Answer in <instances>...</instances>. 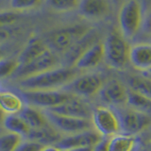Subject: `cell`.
Instances as JSON below:
<instances>
[{"label": "cell", "instance_id": "35", "mask_svg": "<svg viewBox=\"0 0 151 151\" xmlns=\"http://www.w3.org/2000/svg\"><path fill=\"white\" fill-rule=\"evenodd\" d=\"M6 113L4 112L2 110V108L0 107V132L4 129V121H5V117H6Z\"/></svg>", "mask_w": 151, "mask_h": 151}, {"label": "cell", "instance_id": "38", "mask_svg": "<svg viewBox=\"0 0 151 151\" xmlns=\"http://www.w3.org/2000/svg\"><path fill=\"white\" fill-rule=\"evenodd\" d=\"M3 57H4V52H3V50L0 49V60L3 59Z\"/></svg>", "mask_w": 151, "mask_h": 151}, {"label": "cell", "instance_id": "34", "mask_svg": "<svg viewBox=\"0 0 151 151\" xmlns=\"http://www.w3.org/2000/svg\"><path fill=\"white\" fill-rule=\"evenodd\" d=\"M9 36H11V32H9L5 27H0V41L7 40Z\"/></svg>", "mask_w": 151, "mask_h": 151}, {"label": "cell", "instance_id": "40", "mask_svg": "<svg viewBox=\"0 0 151 151\" xmlns=\"http://www.w3.org/2000/svg\"><path fill=\"white\" fill-rule=\"evenodd\" d=\"M150 151H151V144H150Z\"/></svg>", "mask_w": 151, "mask_h": 151}, {"label": "cell", "instance_id": "14", "mask_svg": "<svg viewBox=\"0 0 151 151\" xmlns=\"http://www.w3.org/2000/svg\"><path fill=\"white\" fill-rule=\"evenodd\" d=\"M78 12L87 20H101L111 12L109 0H80Z\"/></svg>", "mask_w": 151, "mask_h": 151}, {"label": "cell", "instance_id": "30", "mask_svg": "<svg viewBox=\"0 0 151 151\" xmlns=\"http://www.w3.org/2000/svg\"><path fill=\"white\" fill-rule=\"evenodd\" d=\"M19 13L13 9H2L0 11V27L11 26L18 21Z\"/></svg>", "mask_w": 151, "mask_h": 151}, {"label": "cell", "instance_id": "21", "mask_svg": "<svg viewBox=\"0 0 151 151\" xmlns=\"http://www.w3.org/2000/svg\"><path fill=\"white\" fill-rule=\"evenodd\" d=\"M19 115L23 118V120L26 122L30 129H40L49 124L45 112H42L38 108L28 105L25 106Z\"/></svg>", "mask_w": 151, "mask_h": 151}, {"label": "cell", "instance_id": "9", "mask_svg": "<svg viewBox=\"0 0 151 151\" xmlns=\"http://www.w3.org/2000/svg\"><path fill=\"white\" fill-rule=\"evenodd\" d=\"M59 63L60 60L58 56L54 51L48 48L45 53H42L37 59L33 60L27 64L18 66L13 76H15L18 78L25 79L32 76L45 72L47 70L59 67Z\"/></svg>", "mask_w": 151, "mask_h": 151}, {"label": "cell", "instance_id": "2", "mask_svg": "<svg viewBox=\"0 0 151 151\" xmlns=\"http://www.w3.org/2000/svg\"><path fill=\"white\" fill-rule=\"evenodd\" d=\"M103 48L104 60L110 67L122 70L129 63L131 46L120 31L112 30L109 33L103 42Z\"/></svg>", "mask_w": 151, "mask_h": 151}, {"label": "cell", "instance_id": "8", "mask_svg": "<svg viewBox=\"0 0 151 151\" xmlns=\"http://www.w3.org/2000/svg\"><path fill=\"white\" fill-rule=\"evenodd\" d=\"M92 123L94 130L102 137H110L119 133L120 123L114 110L107 107H97L93 111Z\"/></svg>", "mask_w": 151, "mask_h": 151}, {"label": "cell", "instance_id": "18", "mask_svg": "<svg viewBox=\"0 0 151 151\" xmlns=\"http://www.w3.org/2000/svg\"><path fill=\"white\" fill-rule=\"evenodd\" d=\"M47 49H48V46L42 42V40L38 37L32 36L28 39L26 45L22 49L21 53L19 54L17 59L19 66L27 64L33 60L37 59L42 53H45Z\"/></svg>", "mask_w": 151, "mask_h": 151}, {"label": "cell", "instance_id": "32", "mask_svg": "<svg viewBox=\"0 0 151 151\" xmlns=\"http://www.w3.org/2000/svg\"><path fill=\"white\" fill-rule=\"evenodd\" d=\"M109 139L107 137L103 138L93 146V151H109Z\"/></svg>", "mask_w": 151, "mask_h": 151}, {"label": "cell", "instance_id": "33", "mask_svg": "<svg viewBox=\"0 0 151 151\" xmlns=\"http://www.w3.org/2000/svg\"><path fill=\"white\" fill-rule=\"evenodd\" d=\"M143 28L145 33H147L148 35L151 36V9L147 12V14L145 16Z\"/></svg>", "mask_w": 151, "mask_h": 151}, {"label": "cell", "instance_id": "37", "mask_svg": "<svg viewBox=\"0 0 151 151\" xmlns=\"http://www.w3.org/2000/svg\"><path fill=\"white\" fill-rule=\"evenodd\" d=\"M42 151H61V150L57 147L56 145H47V146H45V147L42 149Z\"/></svg>", "mask_w": 151, "mask_h": 151}, {"label": "cell", "instance_id": "29", "mask_svg": "<svg viewBox=\"0 0 151 151\" xmlns=\"http://www.w3.org/2000/svg\"><path fill=\"white\" fill-rule=\"evenodd\" d=\"M19 63L17 60L1 59L0 60V78H6L13 76L17 70Z\"/></svg>", "mask_w": 151, "mask_h": 151}, {"label": "cell", "instance_id": "41", "mask_svg": "<svg viewBox=\"0 0 151 151\" xmlns=\"http://www.w3.org/2000/svg\"><path fill=\"white\" fill-rule=\"evenodd\" d=\"M150 78H151V77H150Z\"/></svg>", "mask_w": 151, "mask_h": 151}, {"label": "cell", "instance_id": "24", "mask_svg": "<svg viewBox=\"0 0 151 151\" xmlns=\"http://www.w3.org/2000/svg\"><path fill=\"white\" fill-rule=\"evenodd\" d=\"M127 105L136 111L151 114V100L138 92L129 90L127 93Z\"/></svg>", "mask_w": 151, "mask_h": 151}, {"label": "cell", "instance_id": "23", "mask_svg": "<svg viewBox=\"0 0 151 151\" xmlns=\"http://www.w3.org/2000/svg\"><path fill=\"white\" fill-rule=\"evenodd\" d=\"M4 129L8 132L27 137L30 129L19 114H7L4 121Z\"/></svg>", "mask_w": 151, "mask_h": 151}, {"label": "cell", "instance_id": "36", "mask_svg": "<svg viewBox=\"0 0 151 151\" xmlns=\"http://www.w3.org/2000/svg\"><path fill=\"white\" fill-rule=\"evenodd\" d=\"M68 151H93V146H82V147L73 148Z\"/></svg>", "mask_w": 151, "mask_h": 151}, {"label": "cell", "instance_id": "11", "mask_svg": "<svg viewBox=\"0 0 151 151\" xmlns=\"http://www.w3.org/2000/svg\"><path fill=\"white\" fill-rule=\"evenodd\" d=\"M127 93L129 90L127 89L124 83L118 79H111L104 83L98 93L102 102L115 108L127 105Z\"/></svg>", "mask_w": 151, "mask_h": 151}, {"label": "cell", "instance_id": "28", "mask_svg": "<svg viewBox=\"0 0 151 151\" xmlns=\"http://www.w3.org/2000/svg\"><path fill=\"white\" fill-rule=\"evenodd\" d=\"M42 3V0H9V6L15 12H25L36 9Z\"/></svg>", "mask_w": 151, "mask_h": 151}, {"label": "cell", "instance_id": "12", "mask_svg": "<svg viewBox=\"0 0 151 151\" xmlns=\"http://www.w3.org/2000/svg\"><path fill=\"white\" fill-rule=\"evenodd\" d=\"M102 138L103 137L96 130L88 129L63 137L56 146L61 151H68L70 149L82 147V146H93Z\"/></svg>", "mask_w": 151, "mask_h": 151}, {"label": "cell", "instance_id": "3", "mask_svg": "<svg viewBox=\"0 0 151 151\" xmlns=\"http://www.w3.org/2000/svg\"><path fill=\"white\" fill-rule=\"evenodd\" d=\"M143 6L139 0H127L122 4L118 12V26L125 39L134 38L143 28Z\"/></svg>", "mask_w": 151, "mask_h": 151}, {"label": "cell", "instance_id": "26", "mask_svg": "<svg viewBox=\"0 0 151 151\" xmlns=\"http://www.w3.org/2000/svg\"><path fill=\"white\" fill-rule=\"evenodd\" d=\"M23 137L12 133L7 132L0 135V151H15L17 147L22 143Z\"/></svg>", "mask_w": 151, "mask_h": 151}, {"label": "cell", "instance_id": "22", "mask_svg": "<svg viewBox=\"0 0 151 151\" xmlns=\"http://www.w3.org/2000/svg\"><path fill=\"white\" fill-rule=\"evenodd\" d=\"M135 138L132 135L117 133L109 139V151H134Z\"/></svg>", "mask_w": 151, "mask_h": 151}, {"label": "cell", "instance_id": "19", "mask_svg": "<svg viewBox=\"0 0 151 151\" xmlns=\"http://www.w3.org/2000/svg\"><path fill=\"white\" fill-rule=\"evenodd\" d=\"M96 39H97L96 33L93 31L92 29H90L89 32H87L82 38H80L66 53H64V60L66 61V63L68 65L74 66L76 60L79 58L80 55L85 50H87L91 45L98 42Z\"/></svg>", "mask_w": 151, "mask_h": 151}, {"label": "cell", "instance_id": "6", "mask_svg": "<svg viewBox=\"0 0 151 151\" xmlns=\"http://www.w3.org/2000/svg\"><path fill=\"white\" fill-rule=\"evenodd\" d=\"M73 96L64 91H24L22 98L28 106L50 110L66 102Z\"/></svg>", "mask_w": 151, "mask_h": 151}, {"label": "cell", "instance_id": "10", "mask_svg": "<svg viewBox=\"0 0 151 151\" xmlns=\"http://www.w3.org/2000/svg\"><path fill=\"white\" fill-rule=\"evenodd\" d=\"M45 114L48 122L56 129L70 135L92 129L93 127V123L89 119L60 115L49 111H45Z\"/></svg>", "mask_w": 151, "mask_h": 151}, {"label": "cell", "instance_id": "17", "mask_svg": "<svg viewBox=\"0 0 151 151\" xmlns=\"http://www.w3.org/2000/svg\"><path fill=\"white\" fill-rule=\"evenodd\" d=\"M27 140L36 142L45 146L56 145L61 140V135L58 129L52 126L50 123L40 129H30L27 136Z\"/></svg>", "mask_w": 151, "mask_h": 151}, {"label": "cell", "instance_id": "39", "mask_svg": "<svg viewBox=\"0 0 151 151\" xmlns=\"http://www.w3.org/2000/svg\"><path fill=\"white\" fill-rule=\"evenodd\" d=\"M112 1L114 2V3H119V2H121V1H122V0H112Z\"/></svg>", "mask_w": 151, "mask_h": 151}, {"label": "cell", "instance_id": "15", "mask_svg": "<svg viewBox=\"0 0 151 151\" xmlns=\"http://www.w3.org/2000/svg\"><path fill=\"white\" fill-rule=\"evenodd\" d=\"M104 60L103 42H96L85 50L76 60L74 68L78 70H88L96 67Z\"/></svg>", "mask_w": 151, "mask_h": 151}, {"label": "cell", "instance_id": "5", "mask_svg": "<svg viewBox=\"0 0 151 151\" xmlns=\"http://www.w3.org/2000/svg\"><path fill=\"white\" fill-rule=\"evenodd\" d=\"M115 112L120 123L122 133L134 135L145 130L151 125V115L129 107H118Z\"/></svg>", "mask_w": 151, "mask_h": 151}, {"label": "cell", "instance_id": "25", "mask_svg": "<svg viewBox=\"0 0 151 151\" xmlns=\"http://www.w3.org/2000/svg\"><path fill=\"white\" fill-rule=\"evenodd\" d=\"M130 90L142 93L151 100V78L145 76H132L127 80Z\"/></svg>", "mask_w": 151, "mask_h": 151}, {"label": "cell", "instance_id": "20", "mask_svg": "<svg viewBox=\"0 0 151 151\" xmlns=\"http://www.w3.org/2000/svg\"><path fill=\"white\" fill-rule=\"evenodd\" d=\"M0 107L6 114H19L25 107V101L15 93L4 91L0 92Z\"/></svg>", "mask_w": 151, "mask_h": 151}, {"label": "cell", "instance_id": "31", "mask_svg": "<svg viewBox=\"0 0 151 151\" xmlns=\"http://www.w3.org/2000/svg\"><path fill=\"white\" fill-rule=\"evenodd\" d=\"M45 145L39 143L27 140L26 142H22L15 151H42Z\"/></svg>", "mask_w": 151, "mask_h": 151}, {"label": "cell", "instance_id": "4", "mask_svg": "<svg viewBox=\"0 0 151 151\" xmlns=\"http://www.w3.org/2000/svg\"><path fill=\"white\" fill-rule=\"evenodd\" d=\"M89 31L90 28L83 25H75L56 29L47 36L48 48L57 53L64 54Z\"/></svg>", "mask_w": 151, "mask_h": 151}, {"label": "cell", "instance_id": "1", "mask_svg": "<svg viewBox=\"0 0 151 151\" xmlns=\"http://www.w3.org/2000/svg\"><path fill=\"white\" fill-rule=\"evenodd\" d=\"M76 68L56 67L45 72L21 79L20 85L25 91H52L63 88L76 78Z\"/></svg>", "mask_w": 151, "mask_h": 151}, {"label": "cell", "instance_id": "16", "mask_svg": "<svg viewBox=\"0 0 151 151\" xmlns=\"http://www.w3.org/2000/svg\"><path fill=\"white\" fill-rule=\"evenodd\" d=\"M129 63L137 70L151 71V44H137L131 46Z\"/></svg>", "mask_w": 151, "mask_h": 151}, {"label": "cell", "instance_id": "27", "mask_svg": "<svg viewBox=\"0 0 151 151\" xmlns=\"http://www.w3.org/2000/svg\"><path fill=\"white\" fill-rule=\"evenodd\" d=\"M80 0H46L48 6L57 12H68L78 9Z\"/></svg>", "mask_w": 151, "mask_h": 151}, {"label": "cell", "instance_id": "7", "mask_svg": "<svg viewBox=\"0 0 151 151\" xmlns=\"http://www.w3.org/2000/svg\"><path fill=\"white\" fill-rule=\"evenodd\" d=\"M103 85L102 76L96 73H91L75 78L65 85L63 91L72 96L91 97L99 93Z\"/></svg>", "mask_w": 151, "mask_h": 151}, {"label": "cell", "instance_id": "13", "mask_svg": "<svg viewBox=\"0 0 151 151\" xmlns=\"http://www.w3.org/2000/svg\"><path fill=\"white\" fill-rule=\"evenodd\" d=\"M49 111L51 112L57 113L60 115H66L71 117L83 118V119H92L93 110L86 102L82 101L81 99L73 96L67 101L60 104L55 108H52Z\"/></svg>", "mask_w": 151, "mask_h": 151}]
</instances>
